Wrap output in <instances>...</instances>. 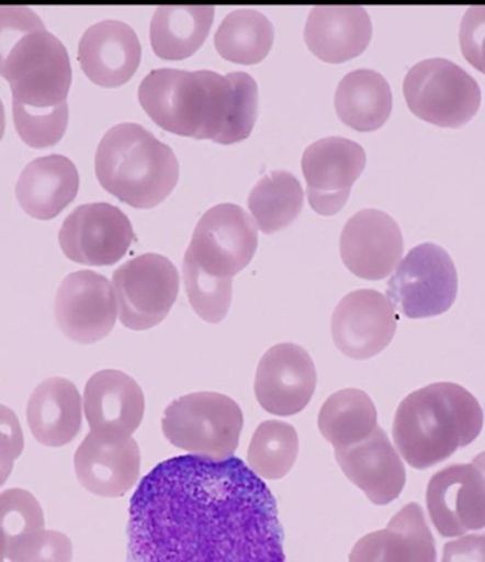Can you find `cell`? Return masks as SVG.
Instances as JSON below:
<instances>
[{
  "instance_id": "obj_1",
  "label": "cell",
  "mask_w": 485,
  "mask_h": 562,
  "mask_svg": "<svg viewBox=\"0 0 485 562\" xmlns=\"http://www.w3.org/2000/svg\"><path fill=\"white\" fill-rule=\"evenodd\" d=\"M127 562H284L278 502L239 458L157 464L129 503Z\"/></svg>"
},
{
  "instance_id": "obj_2",
  "label": "cell",
  "mask_w": 485,
  "mask_h": 562,
  "mask_svg": "<svg viewBox=\"0 0 485 562\" xmlns=\"http://www.w3.org/2000/svg\"><path fill=\"white\" fill-rule=\"evenodd\" d=\"M140 105L168 133L230 145L250 137L259 87L247 72L158 69L138 89Z\"/></svg>"
},
{
  "instance_id": "obj_3",
  "label": "cell",
  "mask_w": 485,
  "mask_h": 562,
  "mask_svg": "<svg viewBox=\"0 0 485 562\" xmlns=\"http://www.w3.org/2000/svg\"><path fill=\"white\" fill-rule=\"evenodd\" d=\"M484 412L463 386L438 382L411 392L393 420V440L409 467H436L482 434Z\"/></svg>"
},
{
  "instance_id": "obj_4",
  "label": "cell",
  "mask_w": 485,
  "mask_h": 562,
  "mask_svg": "<svg viewBox=\"0 0 485 562\" xmlns=\"http://www.w3.org/2000/svg\"><path fill=\"white\" fill-rule=\"evenodd\" d=\"M95 176L116 200L135 210H153L177 187L179 162L172 148L143 125L124 123L101 139Z\"/></svg>"
},
{
  "instance_id": "obj_5",
  "label": "cell",
  "mask_w": 485,
  "mask_h": 562,
  "mask_svg": "<svg viewBox=\"0 0 485 562\" xmlns=\"http://www.w3.org/2000/svg\"><path fill=\"white\" fill-rule=\"evenodd\" d=\"M243 412L229 396L196 392L173 401L163 412L165 438L192 457L233 458L243 430Z\"/></svg>"
},
{
  "instance_id": "obj_6",
  "label": "cell",
  "mask_w": 485,
  "mask_h": 562,
  "mask_svg": "<svg viewBox=\"0 0 485 562\" xmlns=\"http://www.w3.org/2000/svg\"><path fill=\"white\" fill-rule=\"evenodd\" d=\"M0 76L11 86L13 103L33 110L56 109L69 97V53L50 32L31 33L14 46Z\"/></svg>"
},
{
  "instance_id": "obj_7",
  "label": "cell",
  "mask_w": 485,
  "mask_h": 562,
  "mask_svg": "<svg viewBox=\"0 0 485 562\" xmlns=\"http://www.w3.org/2000/svg\"><path fill=\"white\" fill-rule=\"evenodd\" d=\"M404 94L416 117L443 128L463 127L482 105L478 82L455 63L440 57L417 63L407 71Z\"/></svg>"
},
{
  "instance_id": "obj_8",
  "label": "cell",
  "mask_w": 485,
  "mask_h": 562,
  "mask_svg": "<svg viewBox=\"0 0 485 562\" xmlns=\"http://www.w3.org/2000/svg\"><path fill=\"white\" fill-rule=\"evenodd\" d=\"M458 270L448 251L435 244L416 246L387 281V299L407 318L449 312L458 297Z\"/></svg>"
},
{
  "instance_id": "obj_9",
  "label": "cell",
  "mask_w": 485,
  "mask_h": 562,
  "mask_svg": "<svg viewBox=\"0 0 485 562\" xmlns=\"http://www.w3.org/2000/svg\"><path fill=\"white\" fill-rule=\"evenodd\" d=\"M179 273L161 255L138 256L116 269L113 284L120 322L134 331L161 324L179 294Z\"/></svg>"
},
{
  "instance_id": "obj_10",
  "label": "cell",
  "mask_w": 485,
  "mask_h": 562,
  "mask_svg": "<svg viewBox=\"0 0 485 562\" xmlns=\"http://www.w3.org/2000/svg\"><path fill=\"white\" fill-rule=\"evenodd\" d=\"M257 245L259 235L249 213L221 203L201 217L185 256L213 278L233 279L253 260Z\"/></svg>"
},
{
  "instance_id": "obj_11",
  "label": "cell",
  "mask_w": 485,
  "mask_h": 562,
  "mask_svg": "<svg viewBox=\"0 0 485 562\" xmlns=\"http://www.w3.org/2000/svg\"><path fill=\"white\" fill-rule=\"evenodd\" d=\"M426 506L444 539L485 528V452L470 463H454L430 479Z\"/></svg>"
},
{
  "instance_id": "obj_12",
  "label": "cell",
  "mask_w": 485,
  "mask_h": 562,
  "mask_svg": "<svg viewBox=\"0 0 485 562\" xmlns=\"http://www.w3.org/2000/svg\"><path fill=\"white\" fill-rule=\"evenodd\" d=\"M135 239L128 216L110 203H87L66 217L58 244L67 259L86 266H113Z\"/></svg>"
},
{
  "instance_id": "obj_13",
  "label": "cell",
  "mask_w": 485,
  "mask_h": 562,
  "mask_svg": "<svg viewBox=\"0 0 485 562\" xmlns=\"http://www.w3.org/2000/svg\"><path fill=\"white\" fill-rule=\"evenodd\" d=\"M55 314L58 328L71 341L87 346L104 340L119 316L113 285L93 270L76 271L58 288Z\"/></svg>"
},
{
  "instance_id": "obj_14",
  "label": "cell",
  "mask_w": 485,
  "mask_h": 562,
  "mask_svg": "<svg viewBox=\"0 0 485 562\" xmlns=\"http://www.w3.org/2000/svg\"><path fill=\"white\" fill-rule=\"evenodd\" d=\"M309 205L323 216L347 205L353 183L366 165L365 149L351 139L328 137L309 145L303 155Z\"/></svg>"
},
{
  "instance_id": "obj_15",
  "label": "cell",
  "mask_w": 485,
  "mask_h": 562,
  "mask_svg": "<svg viewBox=\"0 0 485 562\" xmlns=\"http://www.w3.org/2000/svg\"><path fill=\"white\" fill-rule=\"evenodd\" d=\"M397 318L391 300L376 290H357L339 302L331 333L339 351L363 361L381 353L395 337Z\"/></svg>"
},
{
  "instance_id": "obj_16",
  "label": "cell",
  "mask_w": 485,
  "mask_h": 562,
  "mask_svg": "<svg viewBox=\"0 0 485 562\" xmlns=\"http://www.w3.org/2000/svg\"><path fill=\"white\" fill-rule=\"evenodd\" d=\"M317 387L313 358L297 344L271 347L257 368L255 392L261 408L271 415H297L307 408Z\"/></svg>"
},
{
  "instance_id": "obj_17",
  "label": "cell",
  "mask_w": 485,
  "mask_h": 562,
  "mask_svg": "<svg viewBox=\"0 0 485 562\" xmlns=\"http://www.w3.org/2000/svg\"><path fill=\"white\" fill-rule=\"evenodd\" d=\"M341 258L347 269L363 280H383L404 256V236L396 221L377 210L359 211L341 235Z\"/></svg>"
},
{
  "instance_id": "obj_18",
  "label": "cell",
  "mask_w": 485,
  "mask_h": 562,
  "mask_svg": "<svg viewBox=\"0 0 485 562\" xmlns=\"http://www.w3.org/2000/svg\"><path fill=\"white\" fill-rule=\"evenodd\" d=\"M77 481L100 497H123L137 484L140 453L133 436L89 434L75 454Z\"/></svg>"
},
{
  "instance_id": "obj_19",
  "label": "cell",
  "mask_w": 485,
  "mask_h": 562,
  "mask_svg": "<svg viewBox=\"0 0 485 562\" xmlns=\"http://www.w3.org/2000/svg\"><path fill=\"white\" fill-rule=\"evenodd\" d=\"M143 59L134 29L120 21H103L87 29L79 45L81 70L94 85L116 89L133 79Z\"/></svg>"
},
{
  "instance_id": "obj_20",
  "label": "cell",
  "mask_w": 485,
  "mask_h": 562,
  "mask_svg": "<svg viewBox=\"0 0 485 562\" xmlns=\"http://www.w3.org/2000/svg\"><path fill=\"white\" fill-rule=\"evenodd\" d=\"M84 412L91 432L129 438L144 419V392L124 372L100 371L87 381Z\"/></svg>"
},
{
  "instance_id": "obj_21",
  "label": "cell",
  "mask_w": 485,
  "mask_h": 562,
  "mask_svg": "<svg viewBox=\"0 0 485 562\" xmlns=\"http://www.w3.org/2000/svg\"><path fill=\"white\" fill-rule=\"evenodd\" d=\"M336 459L349 481L376 506L395 502L404 491L405 464L381 426L362 442L336 450Z\"/></svg>"
},
{
  "instance_id": "obj_22",
  "label": "cell",
  "mask_w": 485,
  "mask_h": 562,
  "mask_svg": "<svg viewBox=\"0 0 485 562\" xmlns=\"http://www.w3.org/2000/svg\"><path fill=\"white\" fill-rule=\"evenodd\" d=\"M349 562H438V550L424 508L406 504L383 530L362 537Z\"/></svg>"
},
{
  "instance_id": "obj_23",
  "label": "cell",
  "mask_w": 485,
  "mask_h": 562,
  "mask_svg": "<svg viewBox=\"0 0 485 562\" xmlns=\"http://www.w3.org/2000/svg\"><path fill=\"white\" fill-rule=\"evenodd\" d=\"M371 38V18L361 7L314 8L304 29L309 52L331 65L361 56Z\"/></svg>"
},
{
  "instance_id": "obj_24",
  "label": "cell",
  "mask_w": 485,
  "mask_h": 562,
  "mask_svg": "<svg viewBox=\"0 0 485 562\" xmlns=\"http://www.w3.org/2000/svg\"><path fill=\"white\" fill-rule=\"evenodd\" d=\"M80 177L76 165L65 155L33 159L16 183L22 210L38 221L60 215L79 193Z\"/></svg>"
},
{
  "instance_id": "obj_25",
  "label": "cell",
  "mask_w": 485,
  "mask_h": 562,
  "mask_svg": "<svg viewBox=\"0 0 485 562\" xmlns=\"http://www.w3.org/2000/svg\"><path fill=\"white\" fill-rule=\"evenodd\" d=\"M81 411L77 386L65 378H48L29 400L27 422L38 443L61 448L80 434Z\"/></svg>"
},
{
  "instance_id": "obj_26",
  "label": "cell",
  "mask_w": 485,
  "mask_h": 562,
  "mask_svg": "<svg viewBox=\"0 0 485 562\" xmlns=\"http://www.w3.org/2000/svg\"><path fill=\"white\" fill-rule=\"evenodd\" d=\"M390 82L373 70L349 72L337 87L336 110L339 120L358 133H372L385 125L392 114Z\"/></svg>"
},
{
  "instance_id": "obj_27",
  "label": "cell",
  "mask_w": 485,
  "mask_h": 562,
  "mask_svg": "<svg viewBox=\"0 0 485 562\" xmlns=\"http://www.w3.org/2000/svg\"><path fill=\"white\" fill-rule=\"evenodd\" d=\"M215 21L213 7H161L150 21V45L163 60H185L205 43Z\"/></svg>"
},
{
  "instance_id": "obj_28",
  "label": "cell",
  "mask_w": 485,
  "mask_h": 562,
  "mask_svg": "<svg viewBox=\"0 0 485 562\" xmlns=\"http://www.w3.org/2000/svg\"><path fill=\"white\" fill-rule=\"evenodd\" d=\"M319 432L341 450L362 442L377 428V412L361 390H342L329 396L318 415Z\"/></svg>"
},
{
  "instance_id": "obj_29",
  "label": "cell",
  "mask_w": 485,
  "mask_h": 562,
  "mask_svg": "<svg viewBox=\"0 0 485 562\" xmlns=\"http://www.w3.org/2000/svg\"><path fill=\"white\" fill-rule=\"evenodd\" d=\"M273 43V23L253 9H239L227 14L215 35L217 53L236 65L251 66L263 61Z\"/></svg>"
},
{
  "instance_id": "obj_30",
  "label": "cell",
  "mask_w": 485,
  "mask_h": 562,
  "mask_svg": "<svg viewBox=\"0 0 485 562\" xmlns=\"http://www.w3.org/2000/svg\"><path fill=\"white\" fill-rule=\"evenodd\" d=\"M247 203L256 225L271 235L297 220L304 206V191L293 173L274 171L256 183Z\"/></svg>"
},
{
  "instance_id": "obj_31",
  "label": "cell",
  "mask_w": 485,
  "mask_h": 562,
  "mask_svg": "<svg viewBox=\"0 0 485 562\" xmlns=\"http://www.w3.org/2000/svg\"><path fill=\"white\" fill-rule=\"evenodd\" d=\"M298 446V435L287 422L266 420L251 439L247 463L260 479L280 481L293 469Z\"/></svg>"
},
{
  "instance_id": "obj_32",
  "label": "cell",
  "mask_w": 485,
  "mask_h": 562,
  "mask_svg": "<svg viewBox=\"0 0 485 562\" xmlns=\"http://www.w3.org/2000/svg\"><path fill=\"white\" fill-rule=\"evenodd\" d=\"M45 515L37 498L22 488L0 493V535L9 551L45 530Z\"/></svg>"
},
{
  "instance_id": "obj_33",
  "label": "cell",
  "mask_w": 485,
  "mask_h": 562,
  "mask_svg": "<svg viewBox=\"0 0 485 562\" xmlns=\"http://www.w3.org/2000/svg\"><path fill=\"white\" fill-rule=\"evenodd\" d=\"M183 280L193 312L208 324H219L229 313L232 279L208 276L189 258L183 259Z\"/></svg>"
},
{
  "instance_id": "obj_34",
  "label": "cell",
  "mask_w": 485,
  "mask_h": 562,
  "mask_svg": "<svg viewBox=\"0 0 485 562\" xmlns=\"http://www.w3.org/2000/svg\"><path fill=\"white\" fill-rule=\"evenodd\" d=\"M13 121L19 137L29 147L43 149L55 147L65 137L69 125V104L52 110H33L13 103Z\"/></svg>"
},
{
  "instance_id": "obj_35",
  "label": "cell",
  "mask_w": 485,
  "mask_h": 562,
  "mask_svg": "<svg viewBox=\"0 0 485 562\" xmlns=\"http://www.w3.org/2000/svg\"><path fill=\"white\" fill-rule=\"evenodd\" d=\"M7 559L11 562H71L72 544L63 532L43 530L9 551Z\"/></svg>"
},
{
  "instance_id": "obj_36",
  "label": "cell",
  "mask_w": 485,
  "mask_h": 562,
  "mask_svg": "<svg viewBox=\"0 0 485 562\" xmlns=\"http://www.w3.org/2000/svg\"><path fill=\"white\" fill-rule=\"evenodd\" d=\"M46 31L45 23L32 9L24 7H0V72L9 55L23 37Z\"/></svg>"
},
{
  "instance_id": "obj_37",
  "label": "cell",
  "mask_w": 485,
  "mask_h": 562,
  "mask_svg": "<svg viewBox=\"0 0 485 562\" xmlns=\"http://www.w3.org/2000/svg\"><path fill=\"white\" fill-rule=\"evenodd\" d=\"M459 41L464 59L485 75V7H473L464 13Z\"/></svg>"
},
{
  "instance_id": "obj_38",
  "label": "cell",
  "mask_w": 485,
  "mask_h": 562,
  "mask_svg": "<svg viewBox=\"0 0 485 562\" xmlns=\"http://www.w3.org/2000/svg\"><path fill=\"white\" fill-rule=\"evenodd\" d=\"M23 449L21 422L11 408L0 405V487L8 482L14 460L21 458Z\"/></svg>"
},
{
  "instance_id": "obj_39",
  "label": "cell",
  "mask_w": 485,
  "mask_h": 562,
  "mask_svg": "<svg viewBox=\"0 0 485 562\" xmlns=\"http://www.w3.org/2000/svg\"><path fill=\"white\" fill-rule=\"evenodd\" d=\"M441 562H485V532L448 542Z\"/></svg>"
},
{
  "instance_id": "obj_40",
  "label": "cell",
  "mask_w": 485,
  "mask_h": 562,
  "mask_svg": "<svg viewBox=\"0 0 485 562\" xmlns=\"http://www.w3.org/2000/svg\"><path fill=\"white\" fill-rule=\"evenodd\" d=\"M4 128H7V114H4L3 101L0 99V140L3 138Z\"/></svg>"
},
{
  "instance_id": "obj_41",
  "label": "cell",
  "mask_w": 485,
  "mask_h": 562,
  "mask_svg": "<svg viewBox=\"0 0 485 562\" xmlns=\"http://www.w3.org/2000/svg\"><path fill=\"white\" fill-rule=\"evenodd\" d=\"M4 557H7V547H4L3 537L0 535V562L4 561Z\"/></svg>"
}]
</instances>
